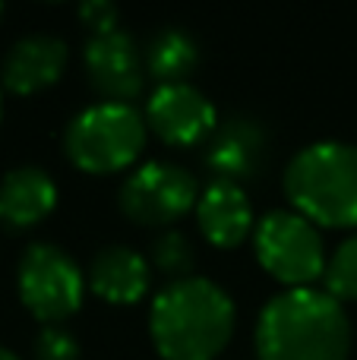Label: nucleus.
Wrapping results in <instances>:
<instances>
[{"label": "nucleus", "instance_id": "f3484780", "mask_svg": "<svg viewBox=\"0 0 357 360\" xmlns=\"http://www.w3.org/2000/svg\"><path fill=\"white\" fill-rule=\"evenodd\" d=\"M323 281L335 300H357V231L329 256Z\"/></svg>", "mask_w": 357, "mask_h": 360}, {"label": "nucleus", "instance_id": "9d476101", "mask_svg": "<svg viewBox=\"0 0 357 360\" xmlns=\"http://www.w3.org/2000/svg\"><path fill=\"white\" fill-rule=\"evenodd\" d=\"M266 158H269V133L257 117L247 114H231L221 120L206 146V168L215 180H231V184L253 180L266 168Z\"/></svg>", "mask_w": 357, "mask_h": 360}, {"label": "nucleus", "instance_id": "6ab92c4d", "mask_svg": "<svg viewBox=\"0 0 357 360\" xmlns=\"http://www.w3.org/2000/svg\"><path fill=\"white\" fill-rule=\"evenodd\" d=\"M79 19L92 29V35H101V32L117 29L120 10L111 4V0H86V4L79 6Z\"/></svg>", "mask_w": 357, "mask_h": 360}, {"label": "nucleus", "instance_id": "dca6fc26", "mask_svg": "<svg viewBox=\"0 0 357 360\" xmlns=\"http://www.w3.org/2000/svg\"><path fill=\"white\" fill-rule=\"evenodd\" d=\"M152 253V266L158 269L162 275H168L171 281L177 278H190L193 275V262H196V253H193V243L183 231L177 228H164L155 234L149 247Z\"/></svg>", "mask_w": 357, "mask_h": 360}, {"label": "nucleus", "instance_id": "4468645a", "mask_svg": "<svg viewBox=\"0 0 357 360\" xmlns=\"http://www.w3.org/2000/svg\"><path fill=\"white\" fill-rule=\"evenodd\" d=\"M57 205V184L44 168L22 165L6 171L0 180V224L22 231L44 221Z\"/></svg>", "mask_w": 357, "mask_h": 360}, {"label": "nucleus", "instance_id": "4be33fe9", "mask_svg": "<svg viewBox=\"0 0 357 360\" xmlns=\"http://www.w3.org/2000/svg\"><path fill=\"white\" fill-rule=\"evenodd\" d=\"M0 114H4V105H0Z\"/></svg>", "mask_w": 357, "mask_h": 360}, {"label": "nucleus", "instance_id": "412c9836", "mask_svg": "<svg viewBox=\"0 0 357 360\" xmlns=\"http://www.w3.org/2000/svg\"><path fill=\"white\" fill-rule=\"evenodd\" d=\"M0 16H4V4H0Z\"/></svg>", "mask_w": 357, "mask_h": 360}, {"label": "nucleus", "instance_id": "a211bd4d", "mask_svg": "<svg viewBox=\"0 0 357 360\" xmlns=\"http://www.w3.org/2000/svg\"><path fill=\"white\" fill-rule=\"evenodd\" d=\"M35 360H79V342L67 326H44L32 345Z\"/></svg>", "mask_w": 357, "mask_h": 360}, {"label": "nucleus", "instance_id": "6e6552de", "mask_svg": "<svg viewBox=\"0 0 357 360\" xmlns=\"http://www.w3.org/2000/svg\"><path fill=\"white\" fill-rule=\"evenodd\" d=\"M145 124L168 146H200L219 127V111L193 82H164L145 101Z\"/></svg>", "mask_w": 357, "mask_h": 360}, {"label": "nucleus", "instance_id": "2eb2a0df", "mask_svg": "<svg viewBox=\"0 0 357 360\" xmlns=\"http://www.w3.org/2000/svg\"><path fill=\"white\" fill-rule=\"evenodd\" d=\"M200 63V44L190 32L177 29V25H164L145 44V70L164 82H187V76Z\"/></svg>", "mask_w": 357, "mask_h": 360}, {"label": "nucleus", "instance_id": "aec40b11", "mask_svg": "<svg viewBox=\"0 0 357 360\" xmlns=\"http://www.w3.org/2000/svg\"><path fill=\"white\" fill-rule=\"evenodd\" d=\"M0 360H19L16 354H13L10 348H4V345H0Z\"/></svg>", "mask_w": 357, "mask_h": 360}, {"label": "nucleus", "instance_id": "9b49d317", "mask_svg": "<svg viewBox=\"0 0 357 360\" xmlns=\"http://www.w3.org/2000/svg\"><path fill=\"white\" fill-rule=\"evenodd\" d=\"M70 48L63 38L51 32H32L13 41L6 51L4 67H0V82L16 95H32L54 86L60 73L67 70Z\"/></svg>", "mask_w": 357, "mask_h": 360}, {"label": "nucleus", "instance_id": "ddd939ff", "mask_svg": "<svg viewBox=\"0 0 357 360\" xmlns=\"http://www.w3.org/2000/svg\"><path fill=\"white\" fill-rule=\"evenodd\" d=\"M86 285L108 304H136L152 285V266L139 250L126 243H111L92 256Z\"/></svg>", "mask_w": 357, "mask_h": 360}, {"label": "nucleus", "instance_id": "39448f33", "mask_svg": "<svg viewBox=\"0 0 357 360\" xmlns=\"http://www.w3.org/2000/svg\"><path fill=\"white\" fill-rule=\"evenodd\" d=\"M257 259L272 278L288 288H313L326 275V243L307 215L294 209H272L253 228Z\"/></svg>", "mask_w": 357, "mask_h": 360}, {"label": "nucleus", "instance_id": "f03ea898", "mask_svg": "<svg viewBox=\"0 0 357 360\" xmlns=\"http://www.w3.org/2000/svg\"><path fill=\"white\" fill-rule=\"evenodd\" d=\"M259 360H348L351 319L326 288H288L257 319Z\"/></svg>", "mask_w": 357, "mask_h": 360}, {"label": "nucleus", "instance_id": "0eeeda50", "mask_svg": "<svg viewBox=\"0 0 357 360\" xmlns=\"http://www.w3.org/2000/svg\"><path fill=\"white\" fill-rule=\"evenodd\" d=\"M200 180L174 162H145L120 184V212L143 228H168L200 202Z\"/></svg>", "mask_w": 357, "mask_h": 360}, {"label": "nucleus", "instance_id": "f257e3e1", "mask_svg": "<svg viewBox=\"0 0 357 360\" xmlns=\"http://www.w3.org/2000/svg\"><path fill=\"white\" fill-rule=\"evenodd\" d=\"M238 323L231 294L206 275L168 281L149 307V335L164 360H215Z\"/></svg>", "mask_w": 357, "mask_h": 360}, {"label": "nucleus", "instance_id": "7ed1b4c3", "mask_svg": "<svg viewBox=\"0 0 357 360\" xmlns=\"http://www.w3.org/2000/svg\"><path fill=\"white\" fill-rule=\"evenodd\" d=\"M285 196L294 212L326 228H357V146L323 139L285 165Z\"/></svg>", "mask_w": 357, "mask_h": 360}, {"label": "nucleus", "instance_id": "423d86ee", "mask_svg": "<svg viewBox=\"0 0 357 360\" xmlns=\"http://www.w3.org/2000/svg\"><path fill=\"white\" fill-rule=\"evenodd\" d=\"M19 300L44 326H60L82 307L86 275L79 262L63 247L48 240H35L19 256L16 269Z\"/></svg>", "mask_w": 357, "mask_h": 360}, {"label": "nucleus", "instance_id": "1a4fd4ad", "mask_svg": "<svg viewBox=\"0 0 357 360\" xmlns=\"http://www.w3.org/2000/svg\"><path fill=\"white\" fill-rule=\"evenodd\" d=\"M82 63H86V76L92 89L105 101L130 105L133 98L143 95L145 54L124 29L101 32V35L89 38L86 51H82Z\"/></svg>", "mask_w": 357, "mask_h": 360}, {"label": "nucleus", "instance_id": "f8f14e48", "mask_svg": "<svg viewBox=\"0 0 357 360\" xmlns=\"http://www.w3.org/2000/svg\"><path fill=\"white\" fill-rule=\"evenodd\" d=\"M196 221L202 234L215 247H238L253 234V209L250 196L240 184L231 180H209L196 202Z\"/></svg>", "mask_w": 357, "mask_h": 360}, {"label": "nucleus", "instance_id": "20e7f679", "mask_svg": "<svg viewBox=\"0 0 357 360\" xmlns=\"http://www.w3.org/2000/svg\"><path fill=\"white\" fill-rule=\"evenodd\" d=\"M149 124L133 105L95 101L73 114L63 130V152L76 168L89 174L124 171L139 158Z\"/></svg>", "mask_w": 357, "mask_h": 360}]
</instances>
